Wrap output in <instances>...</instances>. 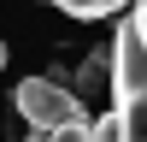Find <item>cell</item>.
Here are the masks:
<instances>
[{"instance_id":"277c9868","label":"cell","mask_w":147,"mask_h":142,"mask_svg":"<svg viewBox=\"0 0 147 142\" xmlns=\"http://www.w3.org/2000/svg\"><path fill=\"white\" fill-rule=\"evenodd\" d=\"M94 142H124V124H118V113L94 118Z\"/></svg>"},{"instance_id":"8992f818","label":"cell","mask_w":147,"mask_h":142,"mask_svg":"<svg viewBox=\"0 0 147 142\" xmlns=\"http://www.w3.org/2000/svg\"><path fill=\"white\" fill-rule=\"evenodd\" d=\"M0 65H6V42H0Z\"/></svg>"},{"instance_id":"7a4b0ae2","label":"cell","mask_w":147,"mask_h":142,"mask_svg":"<svg viewBox=\"0 0 147 142\" xmlns=\"http://www.w3.org/2000/svg\"><path fill=\"white\" fill-rule=\"evenodd\" d=\"M12 101H18V113L30 118L35 130H65V124H82V95H71L65 83H53V77H24L18 89H12Z\"/></svg>"},{"instance_id":"5b68a950","label":"cell","mask_w":147,"mask_h":142,"mask_svg":"<svg viewBox=\"0 0 147 142\" xmlns=\"http://www.w3.org/2000/svg\"><path fill=\"white\" fill-rule=\"evenodd\" d=\"M129 18H136V30H141V42H147V0H136V6H129Z\"/></svg>"},{"instance_id":"3957f363","label":"cell","mask_w":147,"mask_h":142,"mask_svg":"<svg viewBox=\"0 0 147 142\" xmlns=\"http://www.w3.org/2000/svg\"><path fill=\"white\" fill-rule=\"evenodd\" d=\"M53 6H59V12H71V18H82V24H88V18H112V12L124 6V0H53Z\"/></svg>"},{"instance_id":"6da1fadb","label":"cell","mask_w":147,"mask_h":142,"mask_svg":"<svg viewBox=\"0 0 147 142\" xmlns=\"http://www.w3.org/2000/svg\"><path fill=\"white\" fill-rule=\"evenodd\" d=\"M112 113L124 124V142H147V42L136 18L112 30Z\"/></svg>"}]
</instances>
